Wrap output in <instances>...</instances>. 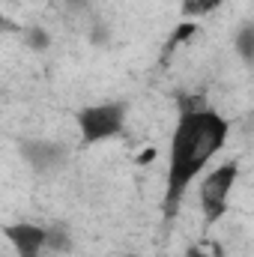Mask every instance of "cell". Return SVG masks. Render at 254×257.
Wrapping results in <instances>:
<instances>
[{
    "label": "cell",
    "instance_id": "obj_1",
    "mask_svg": "<svg viewBox=\"0 0 254 257\" xmlns=\"http://www.w3.org/2000/svg\"><path fill=\"white\" fill-rule=\"evenodd\" d=\"M227 138V123L212 111H186L174 144H171V171H168V212L177 209L191 177L218 153Z\"/></svg>",
    "mask_w": 254,
    "mask_h": 257
},
{
    "label": "cell",
    "instance_id": "obj_2",
    "mask_svg": "<svg viewBox=\"0 0 254 257\" xmlns=\"http://www.w3.org/2000/svg\"><path fill=\"white\" fill-rule=\"evenodd\" d=\"M233 180H236V165H224V168L212 171V174L200 183V206H203L206 221H215V218L224 212Z\"/></svg>",
    "mask_w": 254,
    "mask_h": 257
},
{
    "label": "cell",
    "instance_id": "obj_3",
    "mask_svg": "<svg viewBox=\"0 0 254 257\" xmlns=\"http://www.w3.org/2000/svg\"><path fill=\"white\" fill-rule=\"evenodd\" d=\"M81 132H84V141L87 144H96L102 138H111L117 135L123 126V108L120 105H93V108H84L81 117Z\"/></svg>",
    "mask_w": 254,
    "mask_h": 257
},
{
    "label": "cell",
    "instance_id": "obj_4",
    "mask_svg": "<svg viewBox=\"0 0 254 257\" xmlns=\"http://www.w3.org/2000/svg\"><path fill=\"white\" fill-rule=\"evenodd\" d=\"M6 236L15 245L18 257H39V251L45 248V236L48 233L42 227H36V224H9Z\"/></svg>",
    "mask_w": 254,
    "mask_h": 257
},
{
    "label": "cell",
    "instance_id": "obj_5",
    "mask_svg": "<svg viewBox=\"0 0 254 257\" xmlns=\"http://www.w3.org/2000/svg\"><path fill=\"white\" fill-rule=\"evenodd\" d=\"M27 156H30L33 162H39V165H48V162H54L60 153H57L54 147H48V144H33V147H27Z\"/></svg>",
    "mask_w": 254,
    "mask_h": 257
},
{
    "label": "cell",
    "instance_id": "obj_6",
    "mask_svg": "<svg viewBox=\"0 0 254 257\" xmlns=\"http://www.w3.org/2000/svg\"><path fill=\"white\" fill-rule=\"evenodd\" d=\"M221 0H183V6H186V12L189 15H197V12H209V9H215Z\"/></svg>",
    "mask_w": 254,
    "mask_h": 257
},
{
    "label": "cell",
    "instance_id": "obj_7",
    "mask_svg": "<svg viewBox=\"0 0 254 257\" xmlns=\"http://www.w3.org/2000/svg\"><path fill=\"white\" fill-rule=\"evenodd\" d=\"M239 51H242V57H251V30H242V36H239Z\"/></svg>",
    "mask_w": 254,
    "mask_h": 257
},
{
    "label": "cell",
    "instance_id": "obj_8",
    "mask_svg": "<svg viewBox=\"0 0 254 257\" xmlns=\"http://www.w3.org/2000/svg\"><path fill=\"white\" fill-rule=\"evenodd\" d=\"M75 3H81V0H75Z\"/></svg>",
    "mask_w": 254,
    "mask_h": 257
}]
</instances>
